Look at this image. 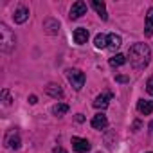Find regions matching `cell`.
Returning <instances> with one entry per match:
<instances>
[{"label":"cell","instance_id":"cell-1","mask_svg":"<svg viewBox=\"0 0 153 153\" xmlns=\"http://www.w3.org/2000/svg\"><path fill=\"white\" fill-rule=\"evenodd\" d=\"M128 58H130V63L131 67L135 68H144L148 67L149 59H151V51L146 43H135L130 47L128 51Z\"/></svg>","mask_w":153,"mask_h":153},{"label":"cell","instance_id":"cell-2","mask_svg":"<svg viewBox=\"0 0 153 153\" xmlns=\"http://www.w3.org/2000/svg\"><path fill=\"white\" fill-rule=\"evenodd\" d=\"M15 43H16L15 33L6 24H0V51L2 52H11L15 49Z\"/></svg>","mask_w":153,"mask_h":153},{"label":"cell","instance_id":"cell-3","mask_svg":"<svg viewBox=\"0 0 153 153\" xmlns=\"http://www.w3.org/2000/svg\"><path fill=\"white\" fill-rule=\"evenodd\" d=\"M67 79L76 90H81L83 85H85V74L78 68H68L67 70Z\"/></svg>","mask_w":153,"mask_h":153},{"label":"cell","instance_id":"cell-4","mask_svg":"<svg viewBox=\"0 0 153 153\" xmlns=\"http://www.w3.org/2000/svg\"><path fill=\"white\" fill-rule=\"evenodd\" d=\"M72 148L76 153H87L90 151V142L81 137H72Z\"/></svg>","mask_w":153,"mask_h":153},{"label":"cell","instance_id":"cell-5","mask_svg":"<svg viewBox=\"0 0 153 153\" xmlns=\"http://www.w3.org/2000/svg\"><path fill=\"white\" fill-rule=\"evenodd\" d=\"M83 15H87V4L85 2H76V4H72V7H70V18L72 20H76V18H79V16H83Z\"/></svg>","mask_w":153,"mask_h":153},{"label":"cell","instance_id":"cell-6","mask_svg":"<svg viewBox=\"0 0 153 153\" xmlns=\"http://www.w3.org/2000/svg\"><path fill=\"white\" fill-rule=\"evenodd\" d=\"M6 146L9 149H18L20 148V135L16 130H11L7 135H6Z\"/></svg>","mask_w":153,"mask_h":153},{"label":"cell","instance_id":"cell-7","mask_svg":"<svg viewBox=\"0 0 153 153\" xmlns=\"http://www.w3.org/2000/svg\"><path fill=\"white\" fill-rule=\"evenodd\" d=\"M43 29H45L47 34H58V31H59V22L54 20V18H47V20L43 22Z\"/></svg>","mask_w":153,"mask_h":153},{"label":"cell","instance_id":"cell-8","mask_svg":"<svg viewBox=\"0 0 153 153\" xmlns=\"http://www.w3.org/2000/svg\"><path fill=\"white\" fill-rule=\"evenodd\" d=\"M106 126H108V119H106L105 114H97V115L92 117V128H96V130H105Z\"/></svg>","mask_w":153,"mask_h":153},{"label":"cell","instance_id":"cell-9","mask_svg":"<svg viewBox=\"0 0 153 153\" xmlns=\"http://www.w3.org/2000/svg\"><path fill=\"white\" fill-rule=\"evenodd\" d=\"M87 40H88V31L85 27H78V29L74 31V42L78 43V45L87 43Z\"/></svg>","mask_w":153,"mask_h":153},{"label":"cell","instance_id":"cell-10","mask_svg":"<svg viewBox=\"0 0 153 153\" xmlns=\"http://www.w3.org/2000/svg\"><path fill=\"white\" fill-rule=\"evenodd\" d=\"M45 92H47L51 97H54V99H61V97H63V90H61V87L56 85V83H49V85L45 87Z\"/></svg>","mask_w":153,"mask_h":153},{"label":"cell","instance_id":"cell-11","mask_svg":"<svg viewBox=\"0 0 153 153\" xmlns=\"http://www.w3.org/2000/svg\"><path fill=\"white\" fill-rule=\"evenodd\" d=\"M110 99H112V94H110V92L97 96V97H96V101H94V108H101V110H105V108L108 106Z\"/></svg>","mask_w":153,"mask_h":153},{"label":"cell","instance_id":"cell-12","mask_svg":"<svg viewBox=\"0 0 153 153\" xmlns=\"http://www.w3.org/2000/svg\"><path fill=\"white\" fill-rule=\"evenodd\" d=\"M137 110H139L140 114H144V115H149V114H153V101L140 99V101L137 103Z\"/></svg>","mask_w":153,"mask_h":153},{"label":"cell","instance_id":"cell-13","mask_svg":"<svg viewBox=\"0 0 153 153\" xmlns=\"http://www.w3.org/2000/svg\"><path fill=\"white\" fill-rule=\"evenodd\" d=\"M92 7H94V9H96V13L101 16V20H108V13H106V6H105V2L94 0V2H92Z\"/></svg>","mask_w":153,"mask_h":153},{"label":"cell","instance_id":"cell-14","mask_svg":"<svg viewBox=\"0 0 153 153\" xmlns=\"http://www.w3.org/2000/svg\"><path fill=\"white\" fill-rule=\"evenodd\" d=\"M144 34H146V36H151V34H153V7L148 9V15H146V25H144Z\"/></svg>","mask_w":153,"mask_h":153},{"label":"cell","instance_id":"cell-15","mask_svg":"<svg viewBox=\"0 0 153 153\" xmlns=\"http://www.w3.org/2000/svg\"><path fill=\"white\" fill-rule=\"evenodd\" d=\"M27 18H29V9L27 7H18L15 11V22L16 24H24Z\"/></svg>","mask_w":153,"mask_h":153},{"label":"cell","instance_id":"cell-16","mask_svg":"<svg viewBox=\"0 0 153 153\" xmlns=\"http://www.w3.org/2000/svg\"><path fill=\"white\" fill-rule=\"evenodd\" d=\"M106 38H108V47H110L112 51H115V49H119V47L123 45V40H121V36H119V34H115V33L108 34Z\"/></svg>","mask_w":153,"mask_h":153},{"label":"cell","instance_id":"cell-17","mask_svg":"<svg viewBox=\"0 0 153 153\" xmlns=\"http://www.w3.org/2000/svg\"><path fill=\"white\" fill-rule=\"evenodd\" d=\"M67 112H68V105L67 103H58V105L52 106V114L54 115H65Z\"/></svg>","mask_w":153,"mask_h":153},{"label":"cell","instance_id":"cell-18","mask_svg":"<svg viewBox=\"0 0 153 153\" xmlns=\"http://www.w3.org/2000/svg\"><path fill=\"white\" fill-rule=\"evenodd\" d=\"M94 45H96L97 49H105V47H108V38H106L105 34H97L96 40H94Z\"/></svg>","mask_w":153,"mask_h":153},{"label":"cell","instance_id":"cell-19","mask_svg":"<svg viewBox=\"0 0 153 153\" xmlns=\"http://www.w3.org/2000/svg\"><path fill=\"white\" fill-rule=\"evenodd\" d=\"M126 63V56L124 54H115L114 58H110V65L112 67H121Z\"/></svg>","mask_w":153,"mask_h":153},{"label":"cell","instance_id":"cell-20","mask_svg":"<svg viewBox=\"0 0 153 153\" xmlns=\"http://www.w3.org/2000/svg\"><path fill=\"white\" fill-rule=\"evenodd\" d=\"M2 101H4V105H6V106H9V105H11V101H13V99H11V94H9V90H7V88H4V90H2Z\"/></svg>","mask_w":153,"mask_h":153},{"label":"cell","instance_id":"cell-21","mask_svg":"<svg viewBox=\"0 0 153 153\" xmlns=\"http://www.w3.org/2000/svg\"><path fill=\"white\" fill-rule=\"evenodd\" d=\"M146 90H148L149 96H153V78L148 79V83H146Z\"/></svg>","mask_w":153,"mask_h":153},{"label":"cell","instance_id":"cell-22","mask_svg":"<svg viewBox=\"0 0 153 153\" xmlns=\"http://www.w3.org/2000/svg\"><path fill=\"white\" fill-rule=\"evenodd\" d=\"M115 79H117L119 83H126V81H128V78H126V76H115Z\"/></svg>","mask_w":153,"mask_h":153},{"label":"cell","instance_id":"cell-23","mask_svg":"<svg viewBox=\"0 0 153 153\" xmlns=\"http://www.w3.org/2000/svg\"><path fill=\"white\" fill-rule=\"evenodd\" d=\"M29 103H31V105H36V103H38V97H36V96H31V97H29Z\"/></svg>","mask_w":153,"mask_h":153},{"label":"cell","instance_id":"cell-24","mask_svg":"<svg viewBox=\"0 0 153 153\" xmlns=\"http://www.w3.org/2000/svg\"><path fill=\"white\" fill-rule=\"evenodd\" d=\"M76 121H78V123H83V121H85V117H83L81 114H78V115H76Z\"/></svg>","mask_w":153,"mask_h":153},{"label":"cell","instance_id":"cell-25","mask_svg":"<svg viewBox=\"0 0 153 153\" xmlns=\"http://www.w3.org/2000/svg\"><path fill=\"white\" fill-rule=\"evenodd\" d=\"M54 153H67L63 148H54Z\"/></svg>","mask_w":153,"mask_h":153},{"label":"cell","instance_id":"cell-26","mask_svg":"<svg viewBox=\"0 0 153 153\" xmlns=\"http://www.w3.org/2000/svg\"><path fill=\"white\" fill-rule=\"evenodd\" d=\"M149 131H153V121L149 123Z\"/></svg>","mask_w":153,"mask_h":153},{"label":"cell","instance_id":"cell-27","mask_svg":"<svg viewBox=\"0 0 153 153\" xmlns=\"http://www.w3.org/2000/svg\"><path fill=\"white\" fill-rule=\"evenodd\" d=\"M149 153H151V151H149Z\"/></svg>","mask_w":153,"mask_h":153}]
</instances>
